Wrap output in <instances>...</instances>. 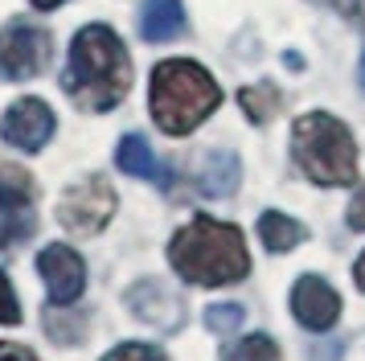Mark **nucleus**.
I'll use <instances>...</instances> for the list:
<instances>
[{
	"instance_id": "obj_1",
	"label": "nucleus",
	"mask_w": 365,
	"mask_h": 361,
	"mask_svg": "<svg viewBox=\"0 0 365 361\" xmlns=\"http://www.w3.org/2000/svg\"><path fill=\"white\" fill-rule=\"evenodd\" d=\"M62 91L83 111H111L132 91V58L107 25H86L74 33Z\"/></svg>"
},
{
	"instance_id": "obj_2",
	"label": "nucleus",
	"mask_w": 365,
	"mask_h": 361,
	"mask_svg": "<svg viewBox=\"0 0 365 361\" xmlns=\"http://www.w3.org/2000/svg\"><path fill=\"white\" fill-rule=\"evenodd\" d=\"M168 263L177 267V275L197 283V288H226V283L247 279L250 271V255L238 226L205 218V213L173 234Z\"/></svg>"
},
{
	"instance_id": "obj_3",
	"label": "nucleus",
	"mask_w": 365,
	"mask_h": 361,
	"mask_svg": "<svg viewBox=\"0 0 365 361\" xmlns=\"http://www.w3.org/2000/svg\"><path fill=\"white\" fill-rule=\"evenodd\" d=\"M217 103H222V91L205 66L189 62V58H168L152 70L148 107L165 136H189L201 119L217 111Z\"/></svg>"
},
{
	"instance_id": "obj_4",
	"label": "nucleus",
	"mask_w": 365,
	"mask_h": 361,
	"mask_svg": "<svg viewBox=\"0 0 365 361\" xmlns=\"http://www.w3.org/2000/svg\"><path fill=\"white\" fill-rule=\"evenodd\" d=\"M292 156L304 177L316 185H353L357 180V144L336 115L308 111L292 128Z\"/></svg>"
},
{
	"instance_id": "obj_5",
	"label": "nucleus",
	"mask_w": 365,
	"mask_h": 361,
	"mask_svg": "<svg viewBox=\"0 0 365 361\" xmlns=\"http://www.w3.org/2000/svg\"><path fill=\"white\" fill-rule=\"evenodd\" d=\"M53 58V37L41 25L29 21H9L0 29V78L4 82H25L37 78Z\"/></svg>"
},
{
	"instance_id": "obj_6",
	"label": "nucleus",
	"mask_w": 365,
	"mask_h": 361,
	"mask_svg": "<svg viewBox=\"0 0 365 361\" xmlns=\"http://www.w3.org/2000/svg\"><path fill=\"white\" fill-rule=\"evenodd\" d=\"M111 213H115V189H111V180L107 177H83L74 180L66 189V197L58 201V222L70 230V234H99L107 222H111Z\"/></svg>"
},
{
	"instance_id": "obj_7",
	"label": "nucleus",
	"mask_w": 365,
	"mask_h": 361,
	"mask_svg": "<svg viewBox=\"0 0 365 361\" xmlns=\"http://www.w3.org/2000/svg\"><path fill=\"white\" fill-rule=\"evenodd\" d=\"M37 185L17 164H0V250L25 243L37 230Z\"/></svg>"
},
{
	"instance_id": "obj_8",
	"label": "nucleus",
	"mask_w": 365,
	"mask_h": 361,
	"mask_svg": "<svg viewBox=\"0 0 365 361\" xmlns=\"http://www.w3.org/2000/svg\"><path fill=\"white\" fill-rule=\"evenodd\" d=\"M0 136L21 152H41L53 136V111L41 98H17L0 119Z\"/></svg>"
},
{
	"instance_id": "obj_9",
	"label": "nucleus",
	"mask_w": 365,
	"mask_h": 361,
	"mask_svg": "<svg viewBox=\"0 0 365 361\" xmlns=\"http://www.w3.org/2000/svg\"><path fill=\"white\" fill-rule=\"evenodd\" d=\"M37 271H41L46 288H50V300L58 304V308L74 304V300L83 295V288H86V263H83V255H78V250H70V246H62V243L46 246V250L37 255Z\"/></svg>"
},
{
	"instance_id": "obj_10",
	"label": "nucleus",
	"mask_w": 365,
	"mask_h": 361,
	"mask_svg": "<svg viewBox=\"0 0 365 361\" xmlns=\"http://www.w3.org/2000/svg\"><path fill=\"white\" fill-rule=\"evenodd\" d=\"M292 316H296L304 328L324 332V328H332L336 316H341V295L332 292L320 275H304V279H296V288H292Z\"/></svg>"
},
{
	"instance_id": "obj_11",
	"label": "nucleus",
	"mask_w": 365,
	"mask_h": 361,
	"mask_svg": "<svg viewBox=\"0 0 365 361\" xmlns=\"http://www.w3.org/2000/svg\"><path fill=\"white\" fill-rule=\"evenodd\" d=\"M128 308L156 328H181V320H185V304L168 292L165 283H156V279L135 283L132 292H128Z\"/></svg>"
},
{
	"instance_id": "obj_12",
	"label": "nucleus",
	"mask_w": 365,
	"mask_h": 361,
	"mask_svg": "<svg viewBox=\"0 0 365 361\" xmlns=\"http://www.w3.org/2000/svg\"><path fill=\"white\" fill-rule=\"evenodd\" d=\"M185 4L181 0H144L140 9V37L152 41V46H165V41H177L185 33Z\"/></svg>"
},
{
	"instance_id": "obj_13",
	"label": "nucleus",
	"mask_w": 365,
	"mask_h": 361,
	"mask_svg": "<svg viewBox=\"0 0 365 361\" xmlns=\"http://www.w3.org/2000/svg\"><path fill=\"white\" fill-rule=\"evenodd\" d=\"M115 164L128 173V177H140V180H156V185H168V168L156 161V152L148 148V140L132 131V136H123L115 148Z\"/></svg>"
},
{
	"instance_id": "obj_14",
	"label": "nucleus",
	"mask_w": 365,
	"mask_h": 361,
	"mask_svg": "<svg viewBox=\"0 0 365 361\" xmlns=\"http://www.w3.org/2000/svg\"><path fill=\"white\" fill-rule=\"evenodd\" d=\"M242 180V168H238V156L234 152H205V161L197 168V189L205 197H230Z\"/></svg>"
},
{
	"instance_id": "obj_15",
	"label": "nucleus",
	"mask_w": 365,
	"mask_h": 361,
	"mask_svg": "<svg viewBox=\"0 0 365 361\" xmlns=\"http://www.w3.org/2000/svg\"><path fill=\"white\" fill-rule=\"evenodd\" d=\"M259 238H263L267 250L283 255V250H292V246L304 238V226H299L296 218L279 213V210H267V213H259Z\"/></svg>"
},
{
	"instance_id": "obj_16",
	"label": "nucleus",
	"mask_w": 365,
	"mask_h": 361,
	"mask_svg": "<svg viewBox=\"0 0 365 361\" xmlns=\"http://www.w3.org/2000/svg\"><path fill=\"white\" fill-rule=\"evenodd\" d=\"M238 103H242V111H247L250 123H271L283 107V95L271 82H263V86H242L238 91Z\"/></svg>"
},
{
	"instance_id": "obj_17",
	"label": "nucleus",
	"mask_w": 365,
	"mask_h": 361,
	"mask_svg": "<svg viewBox=\"0 0 365 361\" xmlns=\"http://www.w3.org/2000/svg\"><path fill=\"white\" fill-rule=\"evenodd\" d=\"M222 361H279V345L263 337V332H255V337H242V341H234Z\"/></svg>"
},
{
	"instance_id": "obj_18",
	"label": "nucleus",
	"mask_w": 365,
	"mask_h": 361,
	"mask_svg": "<svg viewBox=\"0 0 365 361\" xmlns=\"http://www.w3.org/2000/svg\"><path fill=\"white\" fill-rule=\"evenodd\" d=\"M238 325H242V308L238 304H214V308H205V328L210 332H234Z\"/></svg>"
},
{
	"instance_id": "obj_19",
	"label": "nucleus",
	"mask_w": 365,
	"mask_h": 361,
	"mask_svg": "<svg viewBox=\"0 0 365 361\" xmlns=\"http://www.w3.org/2000/svg\"><path fill=\"white\" fill-rule=\"evenodd\" d=\"M103 361H168L156 345H119V349H111Z\"/></svg>"
},
{
	"instance_id": "obj_20",
	"label": "nucleus",
	"mask_w": 365,
	"mask_h": 361,
	"mask_svg": "<svg viewBox=\"0 0 365 361\" xmlns=\"http://www.w3.org/2000/svg\"><path fill=\"white\" fill-rule=\"evenodd\" d=\"M17 320H21V304H17V295H13L9 275L0 271V325H17Z\"/></svg>"
},
{
	"instance_id": "obj_21",
	"label": "nucleus",
	"mask_w": 365,
	"mask_h": 361,
	"mask_svg": "<svg viewBox=\"0 0 365 361\" xmlns=\"http://www.w3.org/2000/svg\"><path fill=\"white\" fill-rule=\"evenodd\" d=\"M345 222L353 230H365V185L353 193V201H349V213H345Z\"/></svg>"
},
{
	"instance_id": "obj_22",
	"label": "nucleus",
	"mask_w": 365,
	"mask_h": 361,
	"mask_svg": "<svg viewBox=\"0 0 365 361\" xmlns=\"http://www.w3.org/2000/svg\"><path fill=\"white\" fill-rule=\"evenodd\" d=\"M316 4H324V9H332L341 16H361V9H365V0H316Z\"/></svg>"
},
{
	"instance_id": "obj_23",
	"label": "nucleus",
	"mask_w": 365,
	"mask_h": 361,
	"mask_svg": "<svg viewBox=\"0 0 365 361\" xmlns=\"http://www.w3.org/2000/svg\"><path fill=\"white\" fill-rule=\"evenodd\" d=\"M0 361H37V357H34V349H25V345L0 341Z\"/></svg>"
},
{
	"instance_id": "obj_24",
	"label": "nucleus",
	"mask_w": 365,
	"mask_h": 361,
	"mask_svg": "<svg viewBox=\"0 0 365 361\" xmlns=\"http://www.w3.org/2000/svg\"><path fill=\"white\" fill-rule=\"evenodd\" d=\"M353 279H357V288L365 292V250H361V259L353 263Z\"/></svg>"
},
{
	"instance_id": "obj_25",
	"label": "nucleus",
	"mask_w": 365,
	"mask_h": 361,
	"mask_svg": "<svg viewBox=\"0 0 365 361\" xmlns=\"http://www.w3.org/2000/svg\"><path fill=\"white\" fill-rule=\"evenodd\" d=\"M37 13H50V9H58V4H66V0H29Z\"/></svg>"
},
{
	"instance_id": "obj_26",
	"label": "nucleus",
	"mask_w": 365,
	"mask_h": 361,
	"mask_svg": "<svg viewBox=\"0 0 365 361\" xmlns=\"http://www.w3.org/2000/svg\"><path fill=\"white\" fill-rule=\"evenodd\" d=\"M357 78H361V86H365V54H361V66H357Z\"/></svg>"
}]
</instances>
